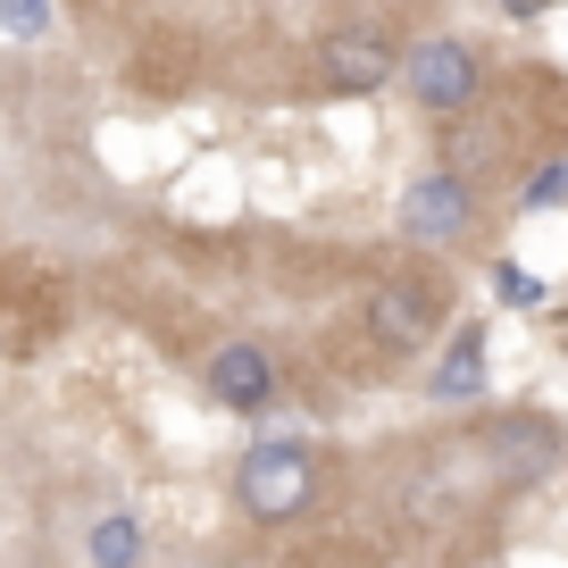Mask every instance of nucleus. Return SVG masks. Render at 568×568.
Returning <instances> with one entry per match:
<instances>
[{
    "label": "nucleus",
    "mask_w": 568,
    "mask_h": 568,
    "mask_svg": "<svg viewBox=\"0 0 568 568\" xmlns=\"http://www.w3.org/2000/svg\"><path fill=\"white\" fill-rule=\"evenodd\" d=\"M234 501H243V518H260V527H293V518L318 501V452H310L302 435L251 444L243 468H234Z\"/></svg>",
    "instance_id": "f257e3e1"
},
{
    "label": "nucleus",
    "mask_w": 568,
    "mask_h": 568,
    "mask_svg": "<svg viewBox=\"0 0 568 568\" xmlns=\"http://www.w3.org/2000/svg\"><path fill=\"white\" fill-rule=\"evenodd\" d=\"M393 84L426 109V118H468L485 101V51L460 34H426V42H402V75Z\"/></svg>",
    "instance_id": "f03ea898"
},
{
    "label": "nucleus",
    "mask_w": 568,
    "mask_h": 568,
    "mask_svg": "<svg viewBox=\"0 0 568 568\" xmlns=\"http://www.w3.org/2000/svg\"><path fill=\"white\" fill-rule=\"evenodd\" d=\"M452 318V284L435 276V267H402V276H376L368 293V335L385 343V352H418V343H435Z\"/></svg>",
    "instance_id": "7ed1b4c3"
},
{
    "label": "nucleus",
    "mask_w": 568,
    "mask_h": 568,
    "mask_svg": "<svg viewBox=\"0 0 568 568\" xmlns=\"http://www.w3.org/2000/svg\"><path fill=\"white\" fill-rule=\"evenodd\" d=\"M468 226H477V176H468V168L435 160V168H418V176L402 184V234L418 251L468 243Z\"/></svg>",
    "instance_id": "20e7f679"
},
{
    "label": "nucleus",
    "mask_w": 568,
    "mask_h": 568,
    "mask_svg": "<svg viewBox=\"0 0 568 568\" xmlns=\"http://www.w3.org/2000/svg\"><path fill=\"white\" fill-rule=\"evenodd\" d=\"M68 326V276L42 260H0V343L9 352H42V343Z\"/></svg>",
    "instance_id": "39448f33"
},
{
    "label": "nucleus",
    "mask_w": 568,
    "mask_h": 568,
    "mask_svg": "<svg viewBox=\"0 0 568 568\" xmlns=\"http://www.w3.org/2000/svg\"><path fill=\"white\" fill-rule=\"evenodd\" d=\"M310 75H318V92H335V101H368V92H385L393 75H402V42H393L385 26H335V34L318 42V59H310Z\"/></svg>",
    "instance_id": "423d86ee"
},
{
    "label": "nucleus",
    "mask_w": 568,
    "mask_h": 568,
    "mask_svg": "<svg viewBox=\"0 0 568 568\" xmlns=\"http://www.w3.org/2000/svg\"><path fill=\"white\" fill-rule=\"evenodd\" d=\"M276 352H267L260 335H226L210 343V359H201V393H210L217 409H234V418H267L276 409Z\"/></svg>",
    "instance_id": "0eeeda50"
},
{
    "label": "nucleus",
    "mask_w": 568,
    "mask_h": 568,
    "mask_svg": "<svg viewBox=\"0 0 568 568\" xmlns=\"http://www.w3.org/2000/svg\"><path fill=\"white\" fill-rule=\"evenodd\" d=\"M151 560V527L134 510H92L84 518V568H142Z\"/></svg>",
    "instance_id": "6e6552de"
},
{
    "label": "nucleus",
    "mask_w": 568,
    "mask_h": 568,
    "mask_svg": "<svg viewBox=\"0 0 568 568\" xmlns=\"http://www.w3.org/2000/svg\"><path fill=\"white\" fill-rule=\"evenodd\" d=\"M426 393L435 402H477L485 393V326H452L444 359H435V376H426Z\"/></svg>",
    "instance_id": "1a4fd4ad"
},
{
    "label": "nucleus",
    "mask_w": 568,
    "mask_h": 568,
    "mask_svg": "<svg viewBox=\"0 0 568 568\" xmlns=\"http://www.w3.org/2000/svg\"><path fill=\"white\" fill-rule=\"evenodd\" d=\"M59 26V0H0V34L9 42H42Z\"/></svg>",
    "instance_id": "9d476101"
},
{
    "label": "nucleus",
    "mask_w": 568,
    "mask_h": 568,
    "mask_svg": "<svg viewBox=\"0 0 568 568\" xmlns=\"http://www.w3.org/2000/svg\"><path fill=\"white\" fill-rule=\"evenodd\" d=\"M560 193H568V151H551V160L535 168L527 184H518V210H551Z\"/></svg>",
    "instance_id": "9b49d317"
},
{
    "label": "nucleus",
    "mask_w": 568,
    "mask_h": 568,
    "mask_svg": "<svg viewBox=\"0 0 568 568\" xmlns=\"http://www.w3.org/2000/svg\"><path fill=\"white\" fill-rule=\"evenodd\" d=\"M494 302H501V310H535V302H544V284H535V267L501 260V267H494Z\"/></svg>",
    "instance_id": "f8f14e48"
},
{
    "label": "nucleus",
    "mask_w": 568,
    "mask_h": 568,
    "mask_svg": "<svg viewBox=\"0 0 568 568\" xmlns=\"http://www.w3.org/2000/svg\"><path fill=\"white\" fill-rule=\"evenodd\" d=\"M494 9H501V18H544L551 0H494Z\"/></svg>",
    "instance_id": "ddd939ff"
}]
</instances>
